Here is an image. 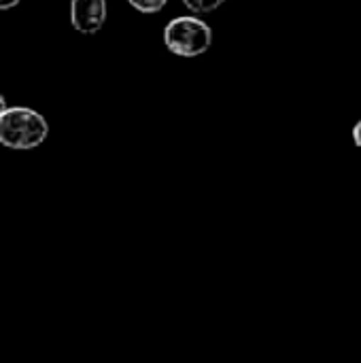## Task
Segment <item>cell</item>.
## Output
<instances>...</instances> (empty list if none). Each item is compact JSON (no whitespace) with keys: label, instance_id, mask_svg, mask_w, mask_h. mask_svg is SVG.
<instances>
[{"label":"cell","instance_id":"cell-1","mask_svg":"<svg viewBox=\"0 0 361 363\" xmlns=\"http://www.w3.org/2000/svg\"><path fill=\"white\" fill-rule=\"evenodd\" d=\"M49 134L47 119L28 106H6L0 115V145L28 151L45 143Z\"/></svg>","mask_w":361,"mask_h":363},{"label":"cell","instance_id":"cell-2","mask_svg":"<svg viewBox=\"0 0 361 363\" xmlns=\"http://www.w3.org/2000/svg\"><path fill=\"white\" fill-rule=\"evenodd\" d=\"M164 45L168 51L181 57H198L213 45V30L198 17L181 15L168 21L164 28Z\"/></svg>","mask_w":361,"mask_h":363},{"label":"cell","instance_id":"cell-3","mask_svg":"<svg viewBox=\"0 0 361 363\" xmlns=\"http://www.w3.org/2000/svg\"><path fill=\"white\" fill-rule=\"evenodd\" d=\"M70 23L81 34H96L106 23V0H72Z\"/></svg>","mask_w":361,"mask_h":363},{"label":"cell","instance_id":"cell-4","mask_svg":"<svg viewBox=\"0 0 361 363\" xmlns=\"http://www.w3.org/2000/svg\"><path fill=\"white\" fill-rule=\"evenodd\" d=\"M226 0H183V4L194 13H211L219 9Z\"/></svg>","mask_w":361,"mask_h":363},{"label":"cell","instance_id":"cell-5","mask_svg":"<svg viewBox=\"0 0 361 363\" xmlns=\"http://www.w3.org/2000/svg\"><path fill=\"white\" fill-rule=\"evenodd\" d=\"M130 6H134L138 13H160L168 0H128Z\"/></svg>","mask_w":361,"mask_h":363},{"label":"cell","instance_id":"cell-6","mask_svg":"<svg viewBox=\"0 0 361 363\" xmlns=\"http://www.w3.org/2000/svg\"><path fill=\"white\" fill-rule=\"evenodd\" d=\"M351 136H353V143H355V147L361 149V119L353 125V132H351Z\"/></svg>","mask_w":361,"mask_h":363},{"label":"cell","instance_id":"cell-7","mask_svg":"<svg viewBox=\"0 0 361 363\" xmlns=\"http://www.w3.org/2000/svg\"><path fill=\"white\" fill-rule=\"evenodd\" d=\"M21 0H0V11H11L13 6H17Z\"/></svg>","mask_w":361,"mask_h":363},{"label":"cell","instance_id":"cell-8","mask_svg":"<svg viewBox=\"0 0 361 363\" xmlns=\"http://www.w3.org/2000/svg\"><path fill=\"white\" fill-rule=\"evenodd\" d=\"M6 108V100H4V96L0 94V115H2V111Z\"/></svg>","mask_w":361,"mask_h":363}]
</instances>
